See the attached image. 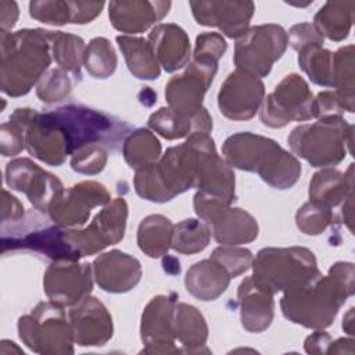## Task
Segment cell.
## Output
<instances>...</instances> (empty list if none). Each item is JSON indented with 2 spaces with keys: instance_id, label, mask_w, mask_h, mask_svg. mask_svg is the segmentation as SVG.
Wrapping results in <instances>:
<instances>
[{
  "instance_id": "obj_1",
  "label": "cell",
  "mask_w": 355,
  "mask_h": 355,
  "mask_svg": "<svg viewBox=\"0 0 355 355\" xmlns=\"http://www.w3.org/2000/svg\"><path fill=\"white\" fill-rule=\"evenodd\" d=\"M215 150L209 133L200 132L169 147L157 162L136 169L133 184L137 196L161 204L196 187L204 158Z\"/></svg>"
},
{
  "instance_id": "obj_2",
  "label": "cell",
  "mask_w": 355,
  "mask_h": 355,
  "mask_svg": "<svg viewBox=\"0 0 355 355\" xmlns=\"http://www.w3.org/2000/svg\"><path fill=\"white\" fill-rule=\"evenodd\" d=\"M355 291L352 262H336L329 273H322L297 288L283 293L280 309L286 319L306 329L323 330L333 324L340 308Z\"/></svg>"
},
{
  "instance_id": "obj_3",
  "label": "cell",
  "mask_w": 355,
  "mask_h": 355,
  "mask_svg": "<svg viewBox=\"0 0 355 355\" xmlns=\"http://www.w3.org/2000/svg\"><path fill=\"white\" fill-rule=\"evenodd\" d=\"M51 58V31L0 32L1 92L10 97L28 94L49 71Z\"/></svg>"
},
{
  "instance_id": "obj_4",
  "label": "cell",
  "mask_w": 355,
  "mask_h": 355,
  "mask_svg": "<svg viewBox=\"0 0 355 355\" xmlns=\"http://www.w3.org/2000/svg\"><path fill=\"white\" fill-rule=\"evenodd\" d=\"M225 161L240 171L255 172L273 189L293 187L301 176V162L276 140L251 132L229 136L222 146Z\"/></svg>"
},
{
  "instance_id": "obj_5",
  "label": "cell",
  "mask_w": 355,
  "mask_h": 355,
  "mask_svg": "<svg viewBox=\"0 0 355 355\" xmlns=\"http://www.w3.org/2000/svg\"><path fill=\"white\" fill-rule=\"evenodd\" d=\"M287 143L291 151L311 166L333 168L351 153L354 126L343 116L320 118L294 128Z\"/></svg>"
},
{
  "instance_id": "obj_6",
  "label": "cell",
  "mask_w": 355,
  "mask_h": 355,
  "mask_svg": "<svg viewBox=\"0 0 355 355\" xmlns=\"http://www.w3.org/2000/svg\"><path fill=\"white\" fill-rule=\"evenodd\" d=\"M251 268L254 283L273 295L320 275L315 254L305 247H265L257 252Z\"/></svg>"
},
{
  "instance_id": "obj_7",
  "label": "cell",
  "mask_w": 355,
  "mask_h": 355,
  "mask_svg": "<svg viewBox=\"0 0 355 355\" xmlns=\"http://www.w3.org/2000/svg\"><path fill=\"white\" fill-rule=\"evenodd\" d=\"M51 111L65 132L69 155L86 144H100L118 151L133 130L128 122L85 105L67 104Z\"/></svg>"
},
{
  "instance_id": "obj_8",
  "label": "cell",
  "mask_w": 355,
  "mask_h": 355,
  "mask_svg": "<svg viewBox=\"0 0 355 355\" xmlns=\"http://www.w3.org/2000/svg\"><path fill=\"white\" fill-rule=\"evenodd\" d=\"M18 336L33 352L43 355L73 354V334L64 306L53 301L39 302L18 319Z\"/></svg>"
},
{
  "instance_id": "obj_9",
  "label": "cell",
  "mask_w": 355,
  "mask_h": 355,
  "mask_svg": "<svg viewBox=\"0 0 355 355\" xmlns=\"http://www.w3.org/2000/svg\"><path fill=\"white\" fill-rule=\"evenodd\" d=\"M29 251L40 254L51 261H79L82 257L68 241L65 229L50 225L33 215L1 226V254Z\"/></svg>"
},
{
  "instance_id": "obj_10",
  "label": "cell",
  "mask_w": 355,
  "mask_h": 355,
  "mask_svg": "<svg viewBox=\"0 0 355 355\" xmlns=\"http://www.w3.org/2000/svg\"><path fill=\"white\" fill-rule=\"evenodd\" d=\"M287 49V32L277 24L250 26L236 39L233 62L236 69L258 78L270 73L272 67Z\"/></svg>"
},
{
  "instance_id": "obj_11",
  "label": "cell",
  "mask_w": 355,
  "mask_h": 355,
  "mask_svg": "<svg viewBox=\"0 0 355 355\" xmlns=\"http://www.w3.org/2000/svg\"><path fill=\"white\" fill-rule=\"evenodd\" d=\"M313 118V94L308 82L298 73L284 76L269 93L259 110L265 126L280 129L293 121L304 122Z\"/></svg>"
},
{
  "instance_id": "obj_12",
  "label": "cell",
  "mask_w": 355,
  "mask_h": 355,
  "mask_svg": "<svg viewBox=\"0 0 355 355\" xmlns=\"http://www.w3.org/2000/svg\"><path fill=\"white\" fill-rule=\"evenodd\" d=\"M128 214L126 200L123 197L114 198L103 207L85 229H65L67 239L82 258L94 255L123 239Z\"/></svg>"
},
{
  "instance_id": "obj_13",
  "label": "cell",
  "mask_w": 355,
  "mask_h": 355,
  "mask_svg": "<svg viewBox=\"0 0 355 355\" xmlns=\"http://www.w3.org/2000/svg\"><path fill=\"white\" fill-rule=\"evenodd\" d=\"M6 184L24 193L42 214H49L54 200L64 191L62 182L29 158L11 159L4 171Z\"/></svg>"
},
{
  "instance_id": "obj_14",
  "label": "cell",
  "mask_w": 355,
  "mask_h": 355,
  "mask_svg": "<svg viewBox=\"0 0 355 355\" xmlns=\"http://www.w3.org/2000/svg\"><path fill=\"white\" fill-rule=\"evenodd\" d=\"M110 201L111 194L104 184L94 180H85L64 189L51 204L49 216L57 226L72 229L85 225L93 208L104 207Z\"/></svg>"
},
{
  "instance_id": "obj_15",
  "label": "cell",
  "mask_w": 355,
  "mask_h": 355,
  "mask_svg": "<svg viewBox=\"0 0 355 355\" xmlns=\"http://www.w3.org/2000/svg\"><path fill=\"white\" fill-rule=\"evenodd\" d=\"M93 265L79 261H53L43 275V290L50 301L73 306L93 290Z\"/></svg>"
},
{
  "instance_id": "obj_16",
  "label": "cell",
  "mask_w": 355,
  "mask_h": 355,
  "mask_svg": "<svg viewBox=\"0 0 355 355\" xmlns=\"http://www.w3.org/2000/svg\"><path fill=\"white\" fill-rule=\"evenodd\" d=\"M265 98L261 78L241 69L227 75L218 92V108L232 121H248L255 116Z\"/></svg>"
},
{
  "instance_id": "obj_17",
  "label": "cell",
  "mask_w": 355,
  "mask_h": 355,
  "mask_svg": "<svg viewBox=\"0 0 355 355\" xmlns=\"http://www.w3.org/2000/svg\"><path fill=\"white\" fill-rule=\"evenodd\" d=\"M178 295L159 294L150 300L141 313L140 338L144 344V354H179L175 345L173 309Z\"/></svg>"
},
{
  "instance_id": "obj_18",
  "label": "cell",
  "mask_w": 355,
  "mask_h": 355,
  "mask_svg": "<svg viewBox=\"0 0 355 355\" xmlns=\"http://www.w3.org/2000/svg\"><path fill=\"white\" fill-rule=\"evenodd\" d=\"M218 71V64L191 60L182 73L172 76L165 86L168 107L175 111H194L202 100Z\"/></svg>"
},
{
  "instance_id": "obj_19",
  "label": "cell",
  "mask_w": 355,
  "mask_h": 355,
  "mask_svg": "<svg viewBox=\"0 0 355 355\" xmlns=\"http://www.w3.org/2000/svg\"><path fill=\"white\" fill-rule=\"evenodd\" d=\"M25 148L28 153L51 166H60L69 155L65 132L53 114L35 110L25 133Z\"/></svg>"
},
{
  "instance_id": "obj_20",
  "label": "cell",
  "mask_w": 355,
  "mask_h": 355,
  "mask_svg": "<svg viewBox=\"0 0 355 355\" xmlns=\"http://www.w3.org/2000/svg\"><path fill=\"white\" fill-rule=\"evenodd\" d=\"M75 344L80 347H103L114 334L111 313L93 295H86L68 312Z\"/></svg>"
},
{
  "instance_id": "obj_21",
  "label": "cell",
  "mask_w": 355,
  "mask_h": 355,
  "mask_svg": "<svg viewBox=\"0 0 355 355\" xmlns=\"http://www.w3.org/2000/svg\"><path fill=\"white\" fill-rule=\"evenodd\" d=\"M189 4L198 25L218 28L230 39H237L250 28L255 11L252 1L207 0Z\"/></svg>"
},
{
  "instance_id": "obj_22",
  "label": "cell",
  "mask_w": 355,
  "mask_h": 355,
  "mask_svg": "<svg viewBox=\"0 0 355 355\" xmlns=\"http://www.w3.org/2000/svg\"><path fill=\"white\" fill-rule=\"evenodd\" d=\"M92 265L94 282L105 293H128L139 284L143 275L140 261L121 250L100 254Z\"/></svg>"
},
{
  "instance_id": "obj_23",
  "label": "cell",
  "mask_w": 355,
  "mask_h": 355,
  "mask_svg": "<svg viewBox=\"0 0 355 355\" xmlns=\"http://www.w3.org/2000/svg\"><path fill=\"white\" fill-rule=\"evenodd\" d=\"M148 126L166 140L189 137L193 133H211L212 116L205 107L194 111H175L162 107L148 118Z\"/></svg>"
},
{
  "instance_id": "obj_24",
  "label": "cell",
  "mask_w": 355,
  "mask_h": 355,
  "mask_svg": "<svg viewBox=\"0 0 355 355\" xmlns=\"http://www.w3.org/2000/svg\"><path fill=\"white\" fill-rule=\"evenodd\" d=\"M171 1H110L111 25L122 33H141L161 21L169 11Z\"/></svg>"
},
{
  "instance_id": "obj_25",
  "label": "cell",
  "mask_w": 355,
  "mask_h": 355,
  "mask_svg": "<svg viewBox=\"0 0 355 355\" xmlns=\"http://www.w3.org/2000/svg\"><path fill=\"white\" fill-rule=\"evenodd\" d=\"M153 53L166 72L172 73L190 62V39L183 28L176 24H158L147 37Z\"/></svg>"
},
{
  "instance_id": "obj_26",
  "label": "cell",
  "mask_w": 355,
  "mask_h": 355,
  "mask_svg": "<svg viewBox=\"0 0 355 355\" xmlns=\"http://www.w3.org/2000/svg\"><path fill=\"white\" fill-rule=\"evenodd\" d=\"M240 306V322L250 333H262L273 322L275 301L273 294L258 287L251 276L245 277L237 288Z\"/></svg>"
},
{
  "instance_id": "obj_27",
  "label": "cell",
  "mask_w": 355,
  "mask_h": 355,
  "mask_svg": "<svg viewBox=\"0 0 355 355\" xmlns=\"http://www.w3.org/2000/svg\"><path fill=\"white\" fill-rule=\"evenodd\" d=\"M308 194L309 201L318 202L336 214L337 208L354 194V164L345 172L336 168H322L312 176Z\"/></svg>"
},
{
  "instance_id": "obj_28",
  "label": "cell",
  "mask_w": 355,
  "mask_h": 355,
  "mask_svg": "<svg viewBox=\"0 0 355 355\" xmlns=\"http://www.w3.org/2000/svg\"><path fill=\"white\" fill-rule=\"evenodd\" d=\"M212 236L218 244L240 245L254 241L258 237L259 226L257 219L241 208H223L209 225Z\"/></svg>"
},
{
  "instance_id": "obj_29",
  "label": "cell",
  "mask_w": 355,
  "mask_h": 355,
  "mask_svg": "<svg viewBox=\"0 0 355 355\" xmlns=\"http://www.w3.org/2000/svg\"><path fill=\"white\" fill-rule=\"evenodd\" d=\"M232 277L216 261L208 258L193 263L184 276L186 290L197 300L214 301L229 287Z\"/></svg>"
},
{
  "instance_id": "obj_30",
  "label": "cell",
  "mask_w": 355,
  "mask_h": 355,
  "mask_svg": "<svg viewBox=\"0 0 355 355\" xmlns=\"http://www.w3.org/2000/svg\"><path fill=\"white\" fill-rule=\"evenodd\" d=\"M175 338L182 344V352H209L205 348L208 324L204 315L193 305L176 302L173 309Z\"/></svg>"
},
{
  "instance_id": "obj_31",
  "label": "cell",
  "mask_w": 355,
  "mask_h": 355,
  "mask_svg": "<svg viewBox=\"0 0 355 355\" xmlns=\"http://www.w3.org/2000/svg\"><path fill=\"white\" fill-rule=\"evenodd\" d=\"M196 189L207 194L227 200L229 202L236 201V176L232 166L222 158L216 150L209 153L200 169Z\"/></svg>"
},
{
  "instance_id": "obj_32",
  "label": "cell",
  "mask_w": 355,
  "mask_h": 355,
  "mask_svg": "<svg viewBox=\"0 0 355 355\" xmlns=\"http://www.w3.org/2000/svg\"><path fill=\"white\" fill-rule=\"evenodd\" d=\"M129 72L141 80L159 78L161 68L147 39L141 36L118 35L115 37Z\"/></svg>"
},
{
  "instance_id": "obj_33",
  "label": "cell",
  "mask_w": 355,
  "mask_h": 355,
  "mask_svg": "<svg viewBox=\"0 0 355 355\" xmlns=\"http://www.w3.org/2000/svg\"><path fill=\"white\" fill-rule=\"evenodd\" d=\"M355 1H326L313 17V26L333 42L347 39L354 24Z\"/></svg>"
},
{
  "instance_id": "obj_34",
  "label": "cell",
  "mask_w": 355,
  "mask_h": 355,
  "mask_svg": "<svg viewBox=\"0 0 355 355\" xmlns=\"http://www.w3.org/2000/svg\"><path fill=\"white\" fill-rule=\"evenodd\" d=\"M172 222L159 214L141 219L137 227V245L150 258H161L168 254L172 240Z\"/></svg>"
},
{
  "instance_id": "obj_35",
  "label": "cell",
  "mask_w": 355,
  "mask_h": 355,
  "mask_svg": "<svg viewBox=\"0 0 355 355\" xmlns=\"http://www.w3.org/2000/svg\"><path fill=\"white\" fill-rule=\"evenodd\" d=\"M86 44L78 35L51 31V54L58 68L82 79V64Z\"/></svg>"
},
{
  "instance_id": "obj_36",
  "label": "cell",
  "mask_w": 355,
  "mask_h": 355,
  "mask_svg": "<svg viewBox=\"0 0 355 355\" xmlns=\"http://www.w3.org/2000/svg\"><path fill=\"white\" fill-rule=\"evenodd\" d=\"M161 150L157 136L144 128L132 130L122 144V155L133 169L157 162L161 158Z\"/></svg>"
},
{
  "instance_id": "obj_37",
  "label": "cell",
  "mask_w": 355,
  "mask_h": 355,
  "mask_svg": "<svg viewBox=\"0 0 355 355\" xmlns=\"http://www.w3.org/2000/svg\"><path fill=\"white\" fill-rule=\"evenodd\" d=\"M211 239L209 226L201 219H184L173 226L171 248L179 254H197L207 248Z\"/></svg>"
},
{
  "instance_id": "obj_38",
  "label": "cell",
  "mask_w": 355,
  "mask_h": 355,
  "mask_svg": "<svg viewBox=\"0 0 355 355\" xmlns=\"http://www.w3.org/2000/svg\"><path fill=\"white\" fill-rule=\"evenodd\" d=\"M298 65L318 86L333 85V51L323 46H309L298 51Z\"/></svg>"
},
{
  "instance_id": "obj_39",
  "label": "cell",
  "mask_w": 355,
  "mask_h": 355,
  "mask_svg": "<svg viewBox=\"0 0 355 355\" xmlns=\"http://www.w3.org/2000/svg\"><path fill=\"white\" fill-rule=\"evenodd\" d=\"M118 64L115 49L107 37H94L86 44L83 54V65L89 75L96 79L110 78Z\"/></svg>"
},
{
  "instance_id": "obj_40",
  "label": "cell",
  "mask_w": 355,
  "mask_h": 355,
  "mask_svg": "<svg viewBox=\"0 0 355 355\" xmlns=\"http://www.w3.org/2000/svg\"><path fill=\"white\" fill-rule=\"evenodd\" d=\"M33 108H17L0 129V147L4 157H14L25 148V133Z\"/></svg>"
},
{
  "instance_id": "obj_41",
  "label": "cell",
  "mask_w": 355,
  "mask_h": 355,
  "mask_svg": "<svg viewBox=\"0 0 355 355\" xmlns=\"http://www.w3.org/2000/svg\"><path fill=\"white\" fill-rule=\"evenodd\" d=\"M355 47L343 46L333 53V85L334 90L347 100L355 101Z\"/></svg>"
},
{
  "instance_id": "obj_42",
  "label": "cell",
  "mask_w": 355,
  "mask_h": 355,
  "mask_svg": "<svg viewBox=\"0 0 355 355\" xmlns=\"http://www.w3.org/2000/svg\"><path fill=\"white\" fill-rule=\"evenodd\" d=\"M333 222H338L336 214L313 201L305 202L295 214L297 227L308 236L322 234Z\"/></svg>"
},
{
  "instance_id": "obj_43",
  "label": "cell",
  "mask_w": 355,
  "mask_h": 355,
  "mask_svg": "<svg viewBox=\"0 0 355 355\" xmlns=\"http://www.w3.org/2000/svg\"><path fill=\"white\" fill-rule=\"evenodd\" d=\"M29 15L39 22L54 25V26L73 24L75 1H62V0L31 1Z\"/></svg>"
},
{
  "instance_id": "obj_44",
  "label": "cell",
  "mask_w": 355,
  "mask_h": 355,
  "mask_svg": "<svg viewBox=\"0 0 355 355\" xmlns=\"http://www.w3.org/2000/svg\"><path fill=\"white\" fill-rule=\"evenodd\" d=\"M72 90V82L61 68L49 69L36 85V96L46 104L62 101L69 96Z\"/></svg>"
},
{
  "instance_id": "obj_45",
  "label": "cell",
  "mask_w": 355,
  "mask_h": 355,
  "mask_svg": "<svg viewBox=\"0 0 355 355\" xmlns=\"http://www.w3.org/2000/svg\"><path fill=\"white\" fill-rule=\"evenodd\" d=\"M108 161V148L100 144H86L71 154V168L82 175L103 172Z\"/></svg>"
},
{
  "instance_id": "obj_46",
  "label": "cell",
  "mask_w": 355,
  "mask_h": 355,
  "mask_svg": "<svg viewBox=\"0 0 355 355\" xmlns=\"http://www.w3.org/2000/svg\"><path fill=\"white\" fill-rule=\"evenodd\" d=\"M209 258L220 263L227 270L230 277L234 279L251 268L254 255L248 248L244 247L220 245L212 251Z\"/></svg>"
},
{
  "instance_id": "obj_47",
  "label": "cell",
  "mask_w": 355,
  "mask_h": 355,
  "mask_svg": "<svg viewBox=\"0 0 355 355\" xmlns=\"http://www.w3.org/2000/svg\"><path fill=\"white\" fill-rule=\"evenodd\" d=\"M355 101L347 100L336 90H323L313 97V118L343 116V112H354Z\"/></svg>"
},
{
  "instance_id": "obj_48",
  "label": "cell",
  "mask_w": 355,
  "mask_h": 355,
  "mask_svg": "<svg viewBox=\"0 0 355 355\" xmlns=\"http://www.w3.org/2000/svg\"><path fill=\"white\" fill-rule=\"evenodd\" d=\"M227 49V43L218 32H202L196 37L193 60L218 64Z\"/></svg>"
},
{
  "instance_id": "obj_49",
  "label": "cell",
  "mask_w": 355,
  "mask_h": 355,
  "mask_svg": "<svg viewBox=\"0 0 355 355\" xmlns=\"http://www.w3.org/2000/svg\"><path fill=\"white\" fill-rule=\"evenodd\" d=\"M324 37L316 31L311 22H300L287 32V46L297 53L309 46H323Z\"/></svg>"
},
{
  "instance_id": "obj_50",
  "label": "cell",
  "mask_w": 355,
  "mask_h": 355,
  "mask_svg": "<svg viewBox=\"0 0 355 355\" xmlns=\"http://www.w3.org/2000/svg\"><path fill=\"white\" fill-rule=\"evenodd\" d=\"M1 197V223H14L25 218V208L15 196L3 189Z\"/></svg>"
},
{
  "instance_id": "obj_51",
  "label": "cell",
  "mask_w": 355,
  "mask_h": 355,
  "mask_svg": "<svg viewBox=\"0 0 355 355\" xmlns=\"http://www.w3.org/2000/svg\"><path fill=\"white\" fill-rule=\"evenodd\" d=\"M331 344V337L323 330H316L305 338L304 348L308 354H327V349Z\"/></svg>"
},
{
  "instance_id": "obj_52",
  "label": "cell",
  "mask_w": 355,
  "mask_h": 355,
  "mask_svg": "<svg viewBox=\"0 0 355 355\" xmlns=\"http://www.w3.org/2000/svg\"><path fill=\"white\" fill-rule=\"evenodd\" d=\"M19 15V8L15 1L1 0L0 1V32H8L14 28Z\"/></svg>"
},
{
  "instance_id": "obj_53",
  "label": "cell",
  "mask_w": 355,
  "mask_h": 355,
  "mask_svg": "<svg viewBox=\"0 0 355 355\" xmlns=\"http://www.w3.org/2000/svg\"><path fill=\"white\" fill-rule=\"evenodd\" d=\"M354 352V340L352 338H337L331 340V344L327 349V354H352Z\"/></svg>"
},
{
  "instance_id": "obj_54",
  "label": "cell",
  "mask_w": 355,
  "mask_h": 355,
  "mask_svg": "<svg viewBox=\"0 0 355 355\" xmlns=\"http://www.w3.org/2000/svg\"><path fill=\"white\" fill-rule=\"evenodd\" d=\"M162 265H164V270L168 272V273L176 275V273L180 272V262H179V259H176L175 257H169L168 254L165 255V258L162 261Z\"/></svg>"
},
{
  "instance_id": "obj_55",
  "label": "cell",
  "mask_w": 355,
  "mask_h": 355,
  "mask_svg": "<svg viewBox=\"0 0 355 355\" xmlns=\"http://www.w3.org/2000/svg\"><path fill=\"white\" fill-rule=\"evenodd\" d=\"M343 330L349 336H354V306H351L343 318Z\"/></svg>"
}]
</instances>
